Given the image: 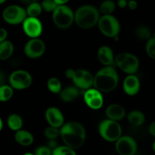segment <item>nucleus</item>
Here are the masks:
<instances>
[{
    "mask_svg": "<svg viewBox=\"0 0 155 155\" xmlns=\"http://www.w3.org/2000/svg\"><path fill=\"white\" fill-rule=\"evenodd\" d=\"M60 136L65 145L76 150L84 144L86 138V129L78 122H68L60 128Z\"/></svg>",
    "mask_w": 155,
    "mask_h": 155,
    "instance_id": "f257e3e1",
    "label": "nucleus"
},
{
    "mask_svg": "<svg viewBox=\"0 0 155 155\" xmlns=\"http://www.w3.org/2000/svg\"><path fill=\"white\" fill-rule=\"evenodd\" d=\"M119 82L117 71L113 66H104L95 74L93 78V87L101 93L113 91Z\"/></svg>",
    "mask_w": 155,
    "mask_h": 155,
    "instance_id": "f03ea898",
    "label": "nucleus"
},
{
    "mask_svg": "<svg viewBox=\"0 0 155 155\" xmlns=\"http://www.w3.org/2000/svg\"><path fill=\"white\" fill-rule=\"evenodd\" d=\"M99 18V10L91 5L80 6L74 12V22L83 29L93 27L98 24Z\"/></svg>",
    "mask_w": 155,
    "mask_h": 155,
    "instance_id": "7ed1b4c3",
    "label": "nucleus"
},
{
    "mask_svg": "<svg viewBox=\"0 0 155 155\" xmlns=\"http://www.w3.org/2000/svg\"><path fill=\"white\" fill-rule=\"evenodd\" d=\"M65 75L72 80L78 89L86 91L93 86L94 76L88 70L68 69L65 72Z\"/></svg>",
    "mask_w": 155,
    "mask_h": 155,
    "instance_id": "20e7f679",
    "label": "nucleus"
},
{
    "mask_svg": "<svg viewBox=\"0 0 155 155\" xmlns=\"http://www.w3.org/2000/svg\"><path fill=\"white\" fill-rule=\"evenodd\" d=\"M52 20L58 28L68 29L74 22V12L67 5H59L52 12Z\"/></svg>",
    "mask_w": 155,
    "mask_h": 155,
    "instance_id": "39448f33",
    "label": "nucleus"
},
{
    "mask_svg": "<svg viewBox=\"0 0 155 155\" xmlns=\"http://www.w3.org/2000/svg\"><path fill=\"white\" fill-rule=\"evenodd\" d=\"M98 132L103 139L114 142L122 136V128L118 122L107 119L100 122Z\"/></svg>",
    "mask_w": 155,
    "mask_h": 155,
    "instance_id": "423d86ee",
    "label": "nucleus"
},
{
    "mask_svg": "<svg viewBox=\"0 0 155 155\" xmlns=\"http://www.w3.org/2000/svg\"><path fill=\"white\" fill-rule=\"evenodd\" d=\"M97 24L100 31L107 37H117L120 31L119 21L113 15H104L100 16Z\"/></svg>",
    "mask_w": 155,
    "mask_h": 155,
    "instance_id": "0eeeda50",
    "label": "nucleus"
},
{
    "mask_svg": "<svg viewBox=\"0 0 155 155\" xmlns=\"http://www.w3.org/2000/svg\"><path fill=\"white\" fill-rule=\"evenodd\" d=\"M2 15L3 20L11 25L21 24L27 17L25 9L17 5H11L5 8Z\"/></svg>",
    "mask_w": 155,
    "mask_h": 155,
    "instance_id": "6e6552de",
    "label": "nucleus"
},
{
    "mask_svg": "<svg viewBox=\"0 0 155 155\" xmlns=\"http://www.w3.org/2000/svg\"><path fill=\"white\" fill-rule=\"evenodd\" d=\"M9 85L13 89L24 90L29 88L33 82V78L25 70H16L8 78Z\"/></svg>",
    "mask_w": 155,
    "mask_h": 155,
    "instance_id": "1a4fd4ad",
    "label": "nucleus"
},
{
    "mask_svg": "<svg viewBox=\"0 0 155 155\" xmlns=\"http://www.w3.org/2000/svg\"><path fill=\"white\" fill-rule=\"evenodd\" d=\"M115 142V148L120 155H135L138 150L137 142L130 135H122Z\"/></svg>",
    "mask_w": 155,
    "mask_h": 155,
    "instance_id": "9d476101",
    "label": "nucleus"
},
{
    "mask_svg": "<svg viewBox=\"0 0 155 155\" xmlns=\"http://www.w3.org/2000/svg\"><path fill=\"white\" fill-rule=\"evenodd\" d=\"M45 51V44L42 40L31 38L24 46V53L30 59H37L42 56Z\"/></svg>",
    "mask_w": 155,
    "mask_h": 155,
    "instance_id": "9b49d317",
    "label": "nucleus"
},
{
    "mask_svg": "<svg viewBox=\"0 0 155 155\" xmlns=\"http://www.w3.org/2000/svg\"><path fill=\"white\" fill-rule=\"evenodd\" d=\"M23 30L30 38H38L42 33V24L38 18L27 17L24 21Z\"/></svg>",
    "mask_w": 155,
    "mask_h": 155,
    "instance_id": "f8f14e48",
    "label": "nucleus"
},
{
    "mask_svg": "<svg viewBox=\"0 0 155 155\" xmlns=\"http://www.w3.org/2000/svg\"><path fill=\"white\" fill-rule=\"evenodd\" d=\"M84 100L86 104L89 106L90 109H99L101 108L104 103V98L101 92L96 90L95 88H89V89L85 91Z\"/></svg>",
    "mask_w": 155,
    "mask_h": 155,
    "instance_id": "ddd939ff",
    "label": "nucleus"
},
{
    "mask_svg": "<svg viewBox=\"0 0 155 155\" xmlns=\"http://www.w3.org/2000/svg\"><path fill=\"white\" fill-rule=\"evenodd\" d=\"M45 119L50 126L60 129L64 124V117L58 108L50 106L46 109L45 113Z\"/></svg>",
    "mask_w": 155,
    "mask_h": 155,
    "instance_id": "4468645a",
    "label": "nucleus"
},
{
    "mask_svg": "<svg viewBox=\"0 0 155 155\" xmlns=\"http://www.w3.org/2000/svg\"><path fill=\"white\" fill-rule=\"evenodd\" d=\"M117 66L127 74H135L139 68V60L136 55L127 53L126 59Z\"/></svg>",
    "mask_w": 155,
    "mask_h": 155,
    "instance_id": "2eb2a0df",
    "label": "nucleus"
},
{
    "mask_svg": "<svg viewBox=\"0 0 155 155\" xmlns=\"http://www.w3.org/2000/svg\"><path fill=\"white\" fill-rule=\"evenodd\" d=\"M141 82L139 78L135 74H128L123 83L124 91L127 95L135 96L139 92Z\"/></svg>",
    "mask_w": 155,
    "mask_h": 155,
    "instance_id": "dca6fc26",
    "label": "nucleus"
},
{
    "mask_svg": "<svg viewBox=\"0 0 155 155\" xmlns=\"http://www.w3.org/2000/svg\"><path fill=\"white\" fill-rule=\"evenodd\" d=\"M98 58L99 62L104 66H113L114 65V54L108 46H102L98 51Z\"/></svg>",
    "mask_w": 155,
    "mask_h": 155,
    "instance_id": "f3484780",
    "label": "nucleus"
},
{
    "mask_svg": "<svg viewBox=\"0 0 155 155\" xmlns=\"http://www.w3.org/2000/svg\"><path fill=\"white\" fill-rule=\"evenodd\" d=\"M105 115L108 119L119 122L122 120L127 115L125 109L121 105L110 104L106 108Z\"/></svg>",
    "mask_w": 155,
    "mask_h": 155,
    "instance_id": "a211bd4d",
    "label": "nucleus"
},
{
    "mask_svg": "<svg viewBox=\"0 0 155 155\" xmlns=\"http://www.w3.org/2000/svg\"><path fill=\"white\" fill-rule=\"evenodd\" d=\"M59 96L62 101L70 103L77 100L80 96V90L75 86H68L61 89L59 93Z\"/></svg>",
    "mask_w": 155,
    "mask_h": 155,
    "instance_id": "6ab92c4d",
    "label": "nucleus"
},
{
    "mask_svg": "<svg viewBox=\"0 0 155 155\" xmlns=\"http://www.w3.org/2000/svg\"><path fill=\"white\" fill-rule=\"evenodd\" d=\"M15 139L21 146H30L34 141V137L30 132L24 129H20L15 134Z\"/></svg>",
    "mask_w": 155,
    "mask_h": 155,
    "instance_id": "aec40b11",
    "label": "nucleus"
},
{
    "mask_svg": "<svg viewBox=\"0 0 155 155\" xmlns=\"http://www.w3.org/2000/svg\"><path fill=\"white\" fill-rule=\"evenodd\" d=\"M14 53V45L12 41L5 40L0 43V60L8 59Z\"/></svg>",
    "mask_w": 155,
    "mask_h": 155,
    "instance_id": "412c9836",
    "label": "nucleus"
},
{
    "mask_svg": "<svg viewBox=\"0 0 155 155\" xmlns=\"http://www.w3.org/2000/svg\"><path fill=\"white\" fill-rule=\"evenodd\" d=\"M127 119L132 126H139L145 122V115L141 111L133 110L127 114Z\"/></svg>",
    "mask_w": 155,
    "mask_h": 155,
    "instance_id": "4be33fe9",
    "label": "nucleus"
},
{
    "mask_svg": "<svg viewBox=\"0 0 155 155\" xmlns=\"http://www.w3.org/2000/svg\"><path fill=\"white\" fill-rule=\"evenodd\" d=\"M7 125L12 131H17L21 129L23 126V119L20 115L17 113H12L9 115L7 119Z\"/></svg>",
    "mask_w": 155,
    "mask_h": 155,
    "instance_id": "5701e85b",
    "label": "nucleus"
},
{
    "mask_svg": "<svg viewBox=\"0 0 155 155\" xmlns=\"http://www.w3.org/2000/svg\"><path fill=\"white\" fill-rule=\"evenodd\" d=\"M25 10L27 17H30V18H38L42 12L41 4L38 2L29 4Z\"/></svg>",
    "mask_w": 155,
    "mask_h": 155,
    "instance_id": "b1692460",
    "label": "nucleus"
},
{
    "mask_svg": "<svg viewBox=\"0 0 155 155\" xmlns=\"http://www.w3.org/2000/svg\"><path fill=\"white\" fill-rule=\"evenodd\" d=\"M116 9V3L113 0H104L101 2L99 7V12L102 15H112Z\"/></svg>",
    "mask_w": 155,
    "mask_h": 155,
    "instance_id": "393cba45",
    "label": "nucleus"
},
{
    "mask_svg": "<svg viewBox=\"0 0 155 155\" xmlns=\"http://www.w3.org/2000/svg\"><path fill=\"white\" fill-rule=\"evenodd\" d=\"M135 35L141 40H148L151 37V31L147 26L140 25L135 30Z\"/></svg>",
    "mask_w": 155,
    "mask_h": 155,
    "instance_id": "a878e982",
    "label": "nucleus"
},
{
    "mask_svg": "<svg viewBox=\"0 0 155 155\" xmlns=\"http://www.w3.org/2000/svg\"><path fill=\"white\" fill-rule=\"evenodd\" d=\"M47 88L53 94H59L62 89L61 81L56 77H51L47 81Z\"/></svg>",
    "mask_w": 155,
    "mask_h": 155,
    "instance_id": "bb28decb",
    "label": "nucleus"
},
{
    "mask_svg": "<svg viewBox=\"0 0 155 155\" xmlns=\"http://www.w3.org/2000/svg\"><path fill=\"white\" fill-rule=\"evenodd\" d=\"M14 94V89L8 84L0 87V102H6L10 100Z\"/></svg>",
    "mask_w": 155,
    "mask_h": 155,
    "instance_id": "cd10ccee",
    "label": "nucleus"
},
{
    "mask_svg": "<svg viewBox=\"0 0 155 155\" xmlns=\"http://www.w3.org/2000/svg\"><path fill=\"white\" fill-rule=\"evenodd\" d=\"M51 155H77V153L74 149L63 145L54 147L51 151Z\"/></svg>",
    "mask_w": 155,
    "mask_h": 155,
    "instance_id": "c85d7f7f",
    "label": "nucleus"
},
{
    "mask_svg": "<svg viewBox=\"0 0 155 155\" xmlns=\"http://www.w3.org/2000/svg\"><path fill=\"white\" fill-rule=\"evenodd\" d=\"M44 135L49 140H55L60 136V129L49 126L44 130Z\"/></svg>",
    "mask_w": 155,
    "mask_h": 155,
    "instance_id": "c756f323",
    "label": "nucleus"
},
{
    "mask_svg": "<svg viewBox=\"0 0 155 155\" xmlns=\"http://www.w3.org/2000/svg\"><path fill=\"white\" fill-rule=\"evenodd\" d=\"M145 51L147 55L153 60H155V36H151L148 40L145 45Z\"/></svg>",
    "mask_w": 155,
    "mask_h": 155,
    "instance_id": "7c9ffc66",
    "label": "nucleus"
},
{
    "mask_svg": "<svg viewBox=\"0 0 155 155\" xmlns=\"http://www.w3.org/2000/svg\"><path fill=\"white\" fill-rule=\"evenodd\" d=\"M58 5H57V3L54 0H42L41 3L42 11H45L46 12H51V13L54 12Z\"/></svg>",
    "mask_w": 155,
    "mask_h": 155,
    "instance_id": "2f4dec72",
    "label": "nucleus"
},
{
    "mask_svg": "<svg viewBox=\"0 0 155 155\" xmlns=\"http://www.w3.org/2000/svg\"><path fill=\"white\" fill-rule=\"evenodd\" d=\"M51 151L48 146H39L35 150L34 155H51Z\"/></svg>",
    "mask_w": 155,
    "mask_h": 155,
    "instance_id": "473e14b6",
    "label": "nucleus"
},
{
    "mask_svg": "<svg viewBox=\"0 0 155 155\" xmlns=\"http://www.w3.org/2000/svg\"><path fill=\"white\" fill-rule=\"evenodd\" d=\"M8 36V32L3 27H0V43L3 42L5 40H7Z\"/></svg>",
    "mask_w": 155,
    "mask_h": 155,
    "instance_id": "72a5a7b5",
    "label": "nucleus"
},
{
    "mask_svg": "<svg viewBox=\"0 0 155 155\" xmlns=\"http://www.w3.org/2000/svg\"><path fill=\"white\" fill-rule=\"evenodd\" d=\"M127 6L130 10H136L138 8V2L136 0H130V1H128Z\"/></svg>",
    "mask_w": 155,
    "mask_h": 155,
    "instance_id": "f704fd0d",
    "label": "nucleus"
},
{
    "mask_svg": "<svg viewBox=\"0 0 155 155\" xmlns=\"http://www.w3.org/2000/svg\"><path fill=\"white\" fill-rule=\"evenodd\" d=\"M148 132L151 136L155 137V121L152 122L148 127Z\"/></svg>",
    "mask_w": 155,
    "mask_h": 155,
    "instance_id": "c9c22d12",
    "label": "nucleus"
},
{
    "mask_svg": "<svg viewBox=\"0 0 155 155\" xmlns=\"http://www.w3.org/2000/svg\"><path fill=\"white\" fill-rule=\"evenodd\" d=\"M5 81H6V76L3 71H0V87L2 85L5 84Z\"/></svg>",
    "mask_w": 155,
    "mask_h": 155,
    "instance_id": "e433bc0d",
    "label": "nucleus"
},
{
    "mask_svg": "<svg viewBox=\"0 0 155 155\" xmlns=\"http://www.w3.org/2000/svg\"><path fill=\"white\" fill-rule=\"evenodd\" d=\"M128 4V1L127 0H118L117 1V5L121 9H124L127 6Z\"/></svg>",
    "mask_w": 155,
    "mask_h": 155,
    "instance_id": "4c0bfd02",
    "label": "nucleus"
},
{
    "mask_svg": "<svg viewBox=\"0 0 155 155\" xmlns=\"http://www.w3.org/2000/svg\"><path fill=\"white\" fill-rule=\"evenodd\" d=\"M54 1L59 5H66L70 0H54Z\"/></svg>",
    "mask_w": 155,
    "mask_h": 155,
    "instance_id": "58836bf2",
    "label": "nucleus"
},
{
    "mask_svg": "<svg viewBox=\"0 0 155 155\" xmlns=\"http://www.w3.org/2000/svg\"><path fill=\"white\" fill-rule=\"evenodd\" d=\"M20 1H21L22 3H24V4L29 5V4H31V3L33 2H37L38 0H20Z\"/></svg>",
    "mask_w": 155,
    "mask_h": 155,
    "instance_id": "ea45409f",
    "label": "nucleus"
},
{
    "mask_svg": "<svg viewBox=\"0 0 155 155\" xmlns=\"http://www.w3.org/2000/svg\"><path fill=\"white\" fill-rule=\"evenodd\" d=\"M2 129H3V122H2V118L0 117V132L2 130Z\"/></svg>",
    "mask_w": 155,
    "mask_h": 155,
    "instance_id": "a19ab883",
    "label": "nucleus"
},
{
    "mask_svg": "<svg viewBox=\"0 0 155 155\" xmlns=\"http://www.w3.org/2000/svg\"><path fill=\"white\" fill-rule=\"evenodd\" d=\"M152 149H153V150H154V151L155 152V140H154V141L153 142V144H152Z\"/></svg>",
    "mask_w": 155,
    "mask_h": 155,
    "instance_id": "79ce46f5",
    "label": "nucleus"
},
{
    "mask_svg": "<svg viewBox=\"0 0 155 155\" xmlns=\"http://www.w3.org/2000/svg\"><path fill=\"white\" fill-rule=\"evenodd\" d=\"M5 2H6V0H0V5L3 4V3H5Z\"/></svg>",
    "mask_w": 155,
    "mask_h": 155,
    "instance_id": "37998d69",
    "label": "nucleus"
},
{
    "mask_svg": "<svg viewBox=\"0 0 155 155\" xmlns=\"http://www.w3.org/2000/svg\"><path fill=\"white\" fill-rule=\"evenodd\" d=\"M24 155H34V153H25Z\"/></svg>",
    "mask_w": 155,
    "mask_h": 155,
    "instance_id": "c03bdc74",
    "label": "nucleus"
}]
</instances>
